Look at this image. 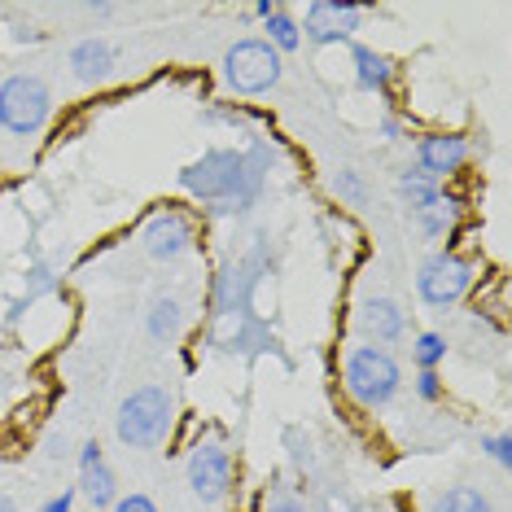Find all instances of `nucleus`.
<instances>
[{"label":"nucleus","instance_id":"24","mask_svg":"<svg viewBox=\"0 0 512 512\" xmlns=\"http://www.w3.org/2000/svg\"><path fill=\"white\" fill-rule=\"evenodd\" d=\"M482 451H491V460H495V464H504V469L512 464V438H508V434L486 438V442H482Z\"/></svg>","mask_w":512,"mask_h":512},{"label":"nucleus","instance_id":"12","mask_svg":"<svg viewBox=\"0 0 512 512\" xmlns=\"http://www.w3.org/2000/svg\"><path fill=\"white\" fill-rule=\"evenodd\" d=\"M359 329H364V337H372V342L386 351L390 342H399L403 337L407 316H403V307L394 298H364L359 302Z\"/></svg>","mask_w":512,"mask_h":512},{"label":"nucleus","instance_id":"22","mask_svg":"<svg viewBox=\"0 0 512 512\" xmlns=\"http://www.w3.org/2000/svg\"><path fill=\"white\" fill-rule=\"evenodd\" d=\"M447 224H451V202H438L434 211H425V215H421L425 237H442V232H447Z\"/></svg>","mask_w":512,"mask_h":512},{"label":"nucleus","instance_id":"17","mask_svg":"<svg viewBox=\"0 0 512 512\" xmlns=\"http://www.w3.org/2000/svg\"><path fill=\"white\" fill-rule=\"evenodd\" d=\"M429 512H495L491 499H486L477 486H451V491H442L434 499V508Z\"/></svg>","mask_w":512,"mask_h":512},{"label":"nucleus","instance_id":"14","mask_svg":"<svg viewBox=\"0 0 512 512\" xmlns=\"http://www.w3.org/2000/svg\"><path fill=\"white\" fill-rule=\"evenodd\" d=\"M71 71H75V79H84V84H101V79H110V71H114V49L97 36L79 40L71 49Z\"/></svg>","mask_w":512,"mask_h":512},{"label":"nucleus","instance_id":"26","mask_svg":"<svg viewBox=\"0 0 512 512\" xmlns=\"http://www.w3.org/2000/svg\"><path fill=\"white\" fill-rule=\"evenodd\" d=\"M337 193H342V197H351L355 206L364 202V184H359L355 171H342V176H337Z\"/></svg>","mask_w":512,"mask_h":512},{"label":"nucleus","instance_id":"18","mask_svg":"<svg viewBox=\"0 0 512 512\" xmlns=\"http://www.w3.org/2000/svg\"><path fill=\"white\" fill-rule=\"evenodd\" d=\"M149 337H154V342L180 337V302L176 298H158L154 307H149Z\"/></svg>","mask_w":512,"mask_h":512},{"label":"nucleus","instance_id":"28","mask_svg":"<svg viewBox=\"0 0 512 512\" xmlns=\"http://www.w3.org/2000/svg\"><path fill=\"white\" fill-rule=\"evenodd\" d=\"M254 14L267 18V14H276V5H272V0H259V5H254Z\"/></svg>","mask_w":512,"mask_h":512},{"label":"nucleus","instance_id":"19","mask_svg":"<svg viewBox=\"0 0 512 512\" xmlns=\"http://www.w3.org/2000/svg\"><path fill=\"white\" fill-rule=\"evenodd\" d=\"M267 44H272L276 53H294L298 44H302V31H298V22L285 14L281 5H276V14H267Z\"/></svg>","mask_w":512,"mask_h":512},{"label":"nucleus","instance_id":"23","mask_svg":"<svg viewBox=\"0 0 512 512\" xmlns=\"http://www.w3.org/2000/svg\"><path fill=\"white\" fill-rule=\"evenodd\" d=\"M416 394H421L425 403H438L442 399V377L438 372H416Z\"/></svg>","mask_w":512,"mask_h":512},{"label":"nucleus","instance_id":"27","mask_svg":"<svg viewBox=\"0 0 512 512\" xmlns=\"http://www.w3.org/2000/svg\"><path fill=\"white\" fill-rule=\"evenodd\" d=\"M71 504H75V491H62V495H53L40 512H71Z\"/></svg>","mask_w":512,"mask_h":512},{"label":"nucleus","instance_id":"15","mask_svg":"<svg viewBox=\"0 0 512 512\" xmlns=\"http://www.w3.org/2000/svg\"><path fill=\"white\" fill-rule=\"evenodd\" d=\"M351 62H355V84L364 92H386L394 84V62L386 53L368 49V44H355Z\"/></svg>","mask_w":512,"mask_h":512},{"label":"nucleus","instance_id":"21","mask_svg":"<svg viewBox=\"0 0 512 512\" xmlns=\"http://www.w3.org/2000/svg\"><path fill=\"white\" fill-rule=\"evenodd\" d=\"M259 512H311V508L302 504V499L289 491V486H272V491L263 495V508Z\"/></svg>","mask_w":512,"mask_h":512},{"label":"nucleus","instance_id":"25","mask_svg":"<svg viewBox=\"0 0 512 512\" xmlns=\"http://www.w3.org/2000/svg\"><path fill=\"white\" fill-rule=\"evenodd\" d=\"M110 512H158V504L149 495H123V499H114Z\"/></svg>","mask_w":512,"mask_h":512},{"label":"nucleus","instance_id":"16","mask_svg":"<svg viewBox=\"0 0 512 512\" xmlns=\"http://www.w3.org/2000/svg\"><path fill=\"white\" fill-rule=\"evenodd\" d=\"M399 197L407 202V211H416V215H425V211H434V206L442 202V189L429 176H421V171H412L407 167L403 176H399Z\"/></svg>","mask_w":512,"mask_h":512},{"label":"nucleus","instance_id":"6","mask_svg":"<svg viewBox=\"0 0 512 512\" xmlns=\"http://www.w3.org/2000/svg\"><path fill=\"white\" fill-rule=\"evenodd\" d=\"M469 289H473V267L451 250L429 254V259L421 263V272H416V294H421V302H429V307H438V311L456 307Z\"/></svg>","mask_w":512,"mask_h":512},{"label":"nucleus","instance_id":"4","mask_svg":"<svg viewBox=\"0 0 512 512\" xmlns=\"http://www.w3.org/2000/svg\"><path fill=\"white\" fill-rule=\"evenodd\" d=\"M281 75H285L281 53H276L267 40H237L224 53V79H228L232 92H241V97L272 92L276 84H281Z\"/></svg>","mask_w":512,"mask_h":512},{"label":"nucleus","instance_id":"9","mask_svg":"<svg viewBox=\"0 0 512 512\" xmlns=\"http://www.w3.org/2000/svg\"><path fill=\"white\" fill-rule=\"evenodd\" d=\"M359 27V5H342V0H316L307 5V22L298 31H307L311 44H342L351 40Z\"/></svg>","mask_w":512,"mask_h":512},{"label":"nucleus","instance_id":"11","mask_svg":"<svg viewBox=\"0 0 512 512\" xmlns=\"http://www.w3.org/2000/svg\"><path fill=\"white\" fill-rule=\"evenodd\" d=\"M254 263H228L215 281V311L219 316L250 320V289H254Z\"/></svg>","mask_w":512,"mask_h":512},{"label":"nucleus","instance_id":"10","mask_svg":"<svg viewBox=\"0 0 512 512\" xmlns=\"http://www.w3.org/2000/svg\"><path fill=\"white\" fill-rule=\"evenodd\" d=\"M145 250L158 263H176L180 254L193 250V224L180 211H158L145 224Z\"/></svg>","mask_w":512,"mask_h":512},{"label":"nucleus","instance_id":"7","mask_svg":"<svg viewBox=\"0 0 512 512\" xmlns=\"http://www.w3.org/2000/svg\"><path fill=\"white\" fill-rule=\"evenodd\" d=\"M189 486L202 504H219L232 491V451L219 438H206L189 451Z\"/></svg>","mask_w":512,"mask_h":512},{"label":"nucleus","instance_id":"5","mask_svg":"<svg viewBox=\"0 0 512 512\" xmlns=\"http://www.w3.org/2000/svg\"><path fill=\"white\" fill-rule=\"evenodd\" d=\"M53 97L40 75H9L0 84V127L14 136H36L49 123Z\"/></svg>","mask_w":512,"mask_h":512},{"label":"nucleus","instance_id":"1","mask_svg":"<svg viewBox=\"0 0 512 512\" xmlns=\"http://www.w3.org/2000/svg\"><path fill=\"white\" fill-rule=\"evenodd\" d=\"M267 154H241V149H211L180 171V189L211 202V215H241L263 189Z\"/></svg>","mask_w":512,"mask_h":512},{"label":"nucleus","instance_id":"8","mask_svg":"<svg viewBox=\"0 0 512 512\" xmlns=\"http://www.w3.org/2000/svg\"><path fill=\"white\" fill-rule=\"evenodd\" d=\"M469 162V141L456 132H429L416 141V171L429 180H447V176H456V171Z\"/></svg>","mask_w":512,"mask_h":512},{"label":"nucleus","instance_id":"2","mask_svg":"<svg viewBox=\"0 0 512 512\" xmlns=\"http://www.w3.org/2000/svg\"><path fill=\"white\" fill-rule=\"evenodd\" d=\"M171 425H176V399H171L167 386L132 390L119 403V416H114V434H119V442L132 451L162 447V442L171 438Z\"/></svg>","mask_w":512,"mask_h":512},{"label":"nucleus","instance_id":"13","mask_svg":"<svg viewBox=\"0 0 512 512\" xmlns=\"http://www.w3.org/2000/svg\"><path fill=\"white\" fill-rule=\"evenodd\" d=\"M79 491H84V499L92 508H114V499H119V491H114V473L106 456H101L97 442H88L84 451H79Z\"/></svg>","mask_w":512,"mask_h":512},{"label":"nucleus","instance_id":"3","mask_svg":"<svg viewBox=\"0 0 512 512\" xmlns=\"http://www.w3.org/2000/svg\"><path fill=\"white\" fill-rule=\"evenodd\" d=\"M342 377H346V394H351L359 407H386L403 386L399 364H394V355L381 351V346H355V351L346 355Z\"/></svg>","mask_w":512,"mask_h":512},{"label":"nucleus","instance_id":"29","mask_svg":"<svg viewBox=\"0 0 512 512\" xmlns=\"http://www.w3.org/2000/svg\"><path fill=\"white\" fill-rule=\"evenodd\" d=\"M0 512H18V504L9 495H0Z\"/></svg>","mask_w":512,"mask_h":512},{"label":"nucleus","instance_id":"20","mask_svg":"<svg viewBox=\"0 0 512 512\" xmlns=\"http://www.w3.org/2000/svg\"><path fill=\"white\" fill-rule=\"evenodd\" d=\"M442 359H447V337L442 333H421L412 342V364L421 372H438Z\"/></svg>","mask_w":512,"mask_h":512}]
</instances>
